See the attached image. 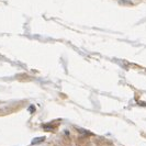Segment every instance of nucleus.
<instances>
[{"label":"nucleus","instance_id":"f257e3e1","mask_svg":"<svg viewBox=\"0 0 146 146\" xmlns=\"http://www.w3.org/2000/svg\"><path fill=\"white\" fill-rule=\"evenodd\" d=\"M45 141V137L43 136V137H35L32 140V145H35V144H40V143H42Z\"/></svg>","mask_w":146,"mask_h":146},{"label":"nucleus","instance_id":"f03ea898","mask_svg":"<svg viewBox=\"0 0 146 146\" xmlns=\"http://www.w3.org/2000/svg\"><path fill=\"white\" fill-rule=\"evenodd\" d=\"M30 111L33 112V111H34V107H31V108H30Z\"/></svg>","mask_w":146,"mask_h":146}]
</instances>
